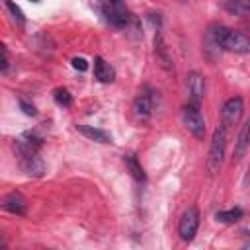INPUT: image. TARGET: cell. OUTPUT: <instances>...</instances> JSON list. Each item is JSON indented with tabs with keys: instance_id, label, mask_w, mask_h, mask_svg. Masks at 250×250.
Wrapping results in <instances>:
<instances>
[{
	"instance_id": "obj_3",
	"label": "cell",
	"mask_w": 250,
	"mask_h": 250,
	"mask_svg": "<svg viewBox=\"0 0 250 250\" xmlns=\"http://www.w3.org/2000/svg\"><path fill=\"white\" fill-rule=\"evenodd\" d=\"M225 146H227V131L219 125L213 131L211 145H209V154H207V170L211 174H217L221 170L223 158H225Z\"/></svg>"
},
{
	"instance_id": "obj_7",
	"label": "cell",
	"mask_w": 250,
	"mask_h": 250,
	"mask_svg": "<svg viewBox=\"0 0 250 250\" xmlns=\"http://www.w3.org/2000/svg\"><path fill=\"white\" fill-rule=\"evenodd\" d=\"M197 227H199V213H197V209H195V207L186 209V211L182 213L180 225H178V234H180V238L186 240V242H189V240L195 236Z\"/></svg>"
},
{
	"instance_id": "obj_18",
	"label": "cell",
	"mask_w": 250,
	"mask_h": 250,
	"mask_svg": "<svg viewBox=\"0 0 250 250\" xmlns=\"http://www.w3.org/2000/svg\"><path fill=\"white\" fill-rule=\"evenodd\" d=\"M53 98H55V102H57L59 105H64V107H68V105L72 104V96H70V92H68L66 88H55Z\"/></svg>"
},
{
	"instance_id": "obj_23",
	"label": "cell",
	"mask_w": 250,
	"mask_h": 250,
	"mask_svg": "<svg viewBox=\"0 0 250 250\" xmlns=\"http://www.w3.org/2000/svg\"><path fill=\"white\" fill-rule=\"evenodd\" d=\"M0 250H8V244H6V238L0 234Z\"/></svg>"
},
{
	"instance_id": "obj_15",
	"label": "cell",
	"mask_w": 250,
	"mask_h": 250,
	"mask_svg": "<svg viewBox=\"0 0 250 250\" xmlns=\"http://www.w3.org/2000/svg\"><path fill=\"white\" fill-rule=\"evenodd\" d=\"M246 148H248V123H244L240 127V133H238V139H236V146H234V158H242Z\"/></svg>"
},
{
	"instance_id": "obj_9",
	"label": "cell",
	"mask_w": 250,
	"mask_h": 250,
	"mask_svg": "<svg viewBox=\"0 0 250 250\" xmlns=\"http://www.w3.org/2000/svg\"><path fill=\"white\" fill-rule=\"evenodd\" d=\"M186 84H188V92H189V105L199 107V102L203 100V92H205L203 76L197 72H189Z\"/></svg>"
},
{
	"instance_id": "obj_21",
	"label": "cell",
	"mask_w": 250,
	"mask_h": 250,
	"mask_svg": "<svg viewBox=\"0 0 250 250\" xmlns=\"http://www.w3.org/2000/svg\"><path fill=\"white\" fill-rule=\"evenodd\" d=\"M72 66H74L76 70H82V72H84V70L88 68V61L82 59V57H74V59H72Z\"/></svg>"
},
{
	"instance_id": "obj_11",
	"label": "cell",
	"mask_w": 250,
	"mask_h": 250,
	"mask_svg": "<svg viewBox=\"0 0 250 250\" xmlns=\"http://www.w3.org/2000/svg\"><path fill=\"white\" fill-rule=\"evenodd\" d=\"M94 74H96V78H98L100 82H104V84H109V82H113V78H115L113 66H111L109 62H105L102 57H96V59H94Z\"/></svg>"
},
{
	"instance_id": "obj_6",
	"label": "cell",
	"mask_w": 250,
	"mask_h": 250,
	"mask_svg": "<svg viewBox=\"0 0 250 250\" xmlns=\"http://www.w3.org/2000/svg\"><path fill=\"white\" fill-rule=\"evenodd\" d=\"M182 119H184L186 129H188L193 137L203 139V135H205V121H203V115H201L199 107H195V105H186V107L182 109Z\"/></svg>"
},
{
	"instance_id": "obj_20",
	"label": "cell",
	"mask_w": 250,
	"mask_h": 250,
	"mask_svg": "<svg viewBox=\"0 0 250 250\" xmlns=\"http://www.w3.org/2000/svg\"><path fill=\"white\" fill-rule=\"evenodd\" d=\"M20 107H21V111H23L25 115H31V117L37 115V109L33 107V104H27L23 98H20Z\"/></svg>"
},
{
	"instance_id": "obj_12",
	"label": "cell",
	"mask_w": 250,
	"mask_h": 250,
	"mask_svg": "<svg viewBox=\"0 0 250 250\" xmlns=\"http://www.w3.org/2000/svg\"><path fill=\"white\" fill-rule=\"evenodd\" d=\"M154 55H156V59L160 61V64H162L166 70L172 68V57H170L168 47H166V43H164V39H162L160 33L154 37Z\"/></svg>"
},
{
	"instance_id": "obj_16",
	"label": "cell",
	"mask_w": 250,
	"mask_h": 250,
	"mask_svg": "<svg viewBox=\"0 0 250 250\" xmlns=\"http://www.w3.org/2000/svg\"><path fill=\"white\" fill-rule=\"evenodd\" d=\"M215 219L219 223H236L238 219H242V209L234 207V209H229V211H219L215 215Z\"/></svg>"
},
{
	"instance_id": "obj_4",
	"label": "cell",
	"mask_w": 250,
	"mask_h": 250,
	"mask_svg": "<svg viewBox=\"0 0 250 250\" xmlns=\"http://www.w3.org/2000/svg\"><path fill=\"white\" fill-rule=\"evenodd\" d=\"M102 14L107 20V23H111L113 27H119V29H127L129 23L135 18L133 14H129V10L123 2H105V4H102Z\"/></svg>"
},
{
	"instance_id": "obj_8",
	"label": "cell",
	"mask_w": 250,
	"mask_h": 250,
	"mask_svg": "<svg viewBox=\"0 0 250 250\" xmlns=\"http://www.w3.org/2000/svg\"><path fill=\"white\" fill-rule=\"evenodd\" d=\"M0 207L8 213H14V215H25L27 211V201L21 193L18 191H12V193H6L0 197Z\"/></svg>"
},
{
	"instance_id": "obj_22",
	"label": "cell",
	"mask_w": 250,
	"mask_h": 250,
	"mask_svg": "<svg viewBox=\"0 0 250 250\" xmlns=\"http://www.w3.org/2000/svg\"><path fill=\"white\" fill-rule=\"evenodd\" d=\"M8 66V51H6V47L0 43V70H4Z\"/></svg>"
},
{
	"instance_id": "obj_14",
	"label": "cell",
	"mask_w": 250,
	"mask_h": 250,
	"mask_svg": "<svg viewBox=\"0 0 250 250\" xmlns=\"http://www.w3.org/2000/svg\"><path fill=\"white\" fill-rule=\"evenodd\" d=\"M78 133H82L84 137L92 139V141H98V143H111V135L98 129V127H92V125H76Z\"/></svg>"
},
{
	"instance_id": "obj_2",
	"label": "cell",
	"mask_w": 250,
	"mask_h": 250,
	"mask_svg": "<svg viewBox=\"0 0 250 250\" xmlns=\"http://www.w3.org/2000/svg\"><path fill=\"white\" fill-rule=\"evenodd\" d=\"M16 150H18V158H20V168L27 176H33V178L43 176L45 164H43V160L39 158V154H37V150L33 146H29L25 141H18L16 143Z\"/></svg>"
},
{
	"instance_id": "obj_1",
	"label": "cell",
	"mask_w": 250,
	"mask_h": 250,
	"mask_svg": "<svg viewBox=\"0 0 250 250\" xmlns=\"http://www.w3.org/2000/svg\"><path fill=\"white\" fill-rule=\"evenodd\" d=\"M209 35L213 37V43L225 51L238 53V55H246L250 51V39L240 31L229 29L225 25H217L209 31Z\"/></svg>"
},
{
	"instance_id": "obj_19",
	"label": "cell",
	"mask_w": 250,
	"mask_h": 250,
	"mask_svg": "<svg viewBox=\"0 0 250 250\" xmlns=\"http://www.w3.org/2000/svg\"><path fill=\"white\" fill-rule=\"evenodd\" d=\"M8 6V10L12 12V16H14V20H18L21 25H23V21H25V18H23V14H21V10H20V6L18 4H14V2H8L6 4Z\"/></svg>"
},
{
	"instance_id": "obj_5",
	"label": "cell",
	"mask_w": 250,
	"mask_h": 250,
	"mask_svg": "<svg viewBox=\"0 0 250 250\" xmlns=\"http://www.w3.org/2000/svg\"><path fill=\"white\" fill-rule=\"evenodd\" d=\"M242 111H244V102L240 96H234V98H229L223 107H221V127L227 131L229 127H234L240 117H242Z\"/></svg>"
},
{
	"instance_id": "obj_17",
	"label": "cell",
	"mask_w": 250,
	"mask_h": 250,
	"mask_svg": "<svg viewBox=\"0 0 250 250\" xmlns=\"http://www.w3.org/2000/svg\"><path fill=\"white\" fill-rule=\"evenodd\" d=\"M225 8H227L229 12H232L234 16H246V14L250 12V4H248V2H244V0L227 2V4H225Z\"/></svg>"
},
{
	"instance_id": "obj_13",
	"label": "cell",
	"mask_w": 250,
	"mask_h": 250,
	"mask_svg": "<svg viewBox=\"0 0 250 250\" xmlns=\"http://www.w3.org/2000/svg\"><path fill=\"white\" fill-rule=\"evenodd\" d=\"M123 162H125V168L129 170V174H131L137 182H145V180H146V174H145L143 166L139 164V160H137V156H135L133 152L123 154Z\"/></svg>"
},
{
	"instance_id": "obj_10",
	"label": "cell",
	"mask_w": 250,
	"mask_h": 250,
	"mask_svg": "<svg viewBox=\"0 0 250 250\" xmlns=\"http://www.w3.org/2000/svg\"><path fill=\"white\" fill-rule=\"evenodd\" d=\"M133 111L135 115L141 119V121H148L150 119V113H152V100L148 94H139L133 102Z\"/></svg>"
}]
</instances>
